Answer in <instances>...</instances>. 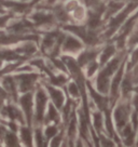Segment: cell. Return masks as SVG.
<instances>
[{
  "instance_id": "6da1fadb",
  "label": "cell",
  "mask_w": 138,
  "mask_h": 147,
  "mask_svg": "<svg viewBox=\"0 0 138 147\" xmlns=\"http://www.w3.org/2000/svg\"><path fill=\"white\" fill-rule=\"evenodd\" d=\"M49 94L46 90L39 87L35 93V109H33V122L37 125H41L44 122L46 107H48Z\"/></svg>"
},
{
  "instance_id": "8992f818",
  "label": "cell",
  "mask_w": 138,
  "mask_h": 147,
  "mask_svg": "<svg viewBox=\"0 0 138 147\" xmlns=\"http://www.w3.org/2000/svg\"><path fill=\"white\" fill-rule=\"evenodd\" d=\"M83 49L82 41L78 39V37L72 35H68L65 37L63 45H62V51L66 53H78L79 51Z\"/></svg>"
},
{
  "instance_id": "836d02e7",
  "label": "cell",
  "mask_w": 138,
  "mask_h": 147,
  "mask_svg": "<svg viewBox=\"0 0 138 147\" xmlns=\"http://www.w3.org/2000/svg\"><path fill=\"white\" fill-rule=\"evenodd\" d=\"M10 16L9 15H5V16H0V27H5L7 23L9 22Z\"/></svg>"
},
{
  "instance_id": "3957f363",
  "label": "cell",
  "mask_w": 138,
  "mask_h": 147,
  "mask_svg": "<svg viewBox=\"0 0 138 147\" xmlns=\"http://www.w3.org/2000/svg\"><path fill=\"white\" fill-rule=\"evenodd\" d=\"M19 104L21 109L23 110L26 118V123L30 125L33 121V109H35V98L31 91L25 92L19 97Z\"/></svg>"
},
{
  "instance_id": "8d00e7d4",
  "label": "cell",
  "mask_w": 138,
  "mask_h": 147,
  "mask_svg": "<svg viewBox=\"0 0 138 147\" xmlns=\"http://www.w3.org/2000/svg\"><path fill=\"white\" fill-rule=\"evenodd\" d=\"M133 90L135 91V93H137V94H138V86H137V87L133 88Z\"/></svg>"
},
{
  "instance_id": "f35d334b",
  "label": "cell",
  "mask_w": 138,
  "mask_h": 147,
  "mask_svg": "<svg viewBox=\"0 0 138 147\" xmlns=\"http://www.w3.org/2000/svg\"><path fill=\"white\" fill-rule=\"evenodd\" d=\"M22 1H28V0H22Z\"/></svg>"
},
{
  "instance_id": "44dd1931",
  "label": "cell",
  "mask_w": 138,
  "mask_h": 147,
  "mask_svg": "<svg viewBox=\"0 0 138 147\" xmlns=\"http://www.w3.org/2000/svg\"><path fill=\"white\" fill-rule=\"evenodd\" d=\"M122 7H123V3L121 2V1H115V0H112L110 1V3L108 5L106 9V13H105V18H110L112 14L117 13L119 10L122 9Z\"/></svg>"
},
{
  "instance_id": "f1b7e54d",
  "label": "cell",
  "mask_w": 138,
  "mask_h": 147,
  "mask_svg": "<svg viewBox=\"0 0 138 147\" xmlns=\"http://www.w3.org/2000/svg\"><path fill=\"white\" fill-rule=\"evenodd\" d=\"M136 64H138V48H136L131 55V61L129 63V70L131 68H133Z\"/></svg>"
},
{
  "instance_id": "52a82bcc",
  "label": "cell",
  "mask_w": 138,
  "mask_h": 147,
  "mask_svg": "<svg viewBox=\"0 0 138 147\" xmlns=\"http://www.w3.org/2000/svg\"><path fill=\"white\" fill-rule=\"evenodd\" d=\"M46 92H48L50 98L52 100V103H53L58 109H62L63 106L65 105V102H66L63 91H62L60 89H58V88H56V86H53V84H52V86H50V84L46 86Z\"/></svg>"
},
{
  "instance_id": "83f0119b",
  "label": "cell",
  "mask_w": 138,
  "mask_h": 147,
  "mask_svg": "<svg viewBox=\"0 0 138 147\" xmlns=\"http://www.w3.org/2000/svg\"><path fill=\"white\" fill-rule=\"evenodd\" d=\"M72 12H74V18H76L77 21H83L84 18H86V12H85V10H84V8L81 7L80 5H79Z\"/></svg>"
},
{
  "instance_id": "603a6c76",
  "label": "cell",
  "mask_w": 138,
  "mask_h": 147,
  "mask_svg": "<svg viewBox=\"0 0 138 147\" xmlns=\"http://www.w3.org/2000/svg\"><path fill=\"white\" fill-rule=\"evenodd\" d=\"M54 14L57 20H60V22H68L69 21V15L68 12L66 11L65 7L63 5H56L54 8Z\"/></svg>"
},
{
  "instance_id": "74e56055",
  "label": "cell",
  "mask_w": 138,
  "mask_h": 147,
  "mask_svg": "<svg viewBox=\"0 0 138 147\" xmlns=\"http://www.w3.org/2000/svg\"><path fill=\"white\" fill-rule=\"evenodd\" d=\"M115 1H121V2H122V1H124V0H115Z\"/></svg>"
},
{
  "instance_id": "7a4b0ae2",
  "label": "cell",
  "mask_w": 138,
  "mask_h": 147,
  "mask_svg": "<svg viewBox=\"0 0 138 147\" xmlns=\"http://www.w3.org/2000/svg\"><path fill=\"white\" fill-rule=\"evenodd\" d=\"M131 105L132 103L129 101L126 102H120L119 105L117 106L113 113V118H115V127L118 129V131H121L124 128L126 124L129 122V118H131Z\"/></svg>"
},
{
  "instance_id": "9c48e42d",
  "label": "cell",
  "mask_w": 138,
  "mask_h": 147,
  "mask_svg": "<svg viewBox=\"0 0 138 147\" xmlns=\"http://www.w3.org/2000/svg\"><path fill=\"white\" fill-rule=\"evenodd\" d=\"M60 121V113H58V108L51 102V103L48 104V107H46V116H44V122L43 123L58 124Z\"/></svg>"
},
{
  "instance_id": "ac0fdd59",
  "label": "cell",
  "mask_w": 138,
  "mask_h": 147,
  "mask_svg": "<svg viewBox=\"0 0 138 147\" xmlns=\"http://www.w3.org/2000/svg\"><path fill=\"white\" fill-rule=\"evenodd\" d=\"M2 142L5 143L7 146H19L21 145V141H19L17 134L10 130H7L5 136L2 138Z\"/></svg>"
},
{
  "instance_id": "277c9868",
  "label": "cell",
  "mask_w": 138,
  "mask_h": 147,
  "mask_svg": "<svg viewBox=\"0 0 138 147\" xmlns=\"http://www.w3.org/2000/svg\"><path fill=\"white\" fill-rule=\"evenodd\" d=\"M14 77H15L16 82H17L19 92L25 93V92L32 91L35 89L39 76H38V74L25 71V73H21L19 75H15Z\"/></svg>"
},
{
  "instance_id": "d6a6232c",
  "label": "cell",
  "mask_w": 138,
  "mask_h": 147,
  "mask_svg": "<svg viewBox=\"0 0 138 147\" xmlns=\"http://www.w3.org/2000/svg\"><path fill=\"white\" fill-rule=\"evenodd\" d=\"M132 106L134 107V110L138 111V94L135 93L132 97Z\"/></svg>"
},
{
  "instance_id": "e575fe53",
  "label": "cell",
  "mask_w": 138,
  "mask_h": 147,
  "mask_svg": "<svg viewBox=\"0 0 138 147\" xmlns=\"http://www.w3.org/2000/svg\"><path fill=\"white\" fill-rule=\"evenodd\" d=\"M55 1H57V0H46V3H54Z\"/></svg>"
},
{
  "instance_id": "7402d4cb",
  "label": "cell",
  "mask_w": 138,
  "mask_h": 147,
  "mask_svg": "<svg viewBox=\"0 0 138 147\" xmlns=\"http://www.w3.org/2000/svg\"><path fill=\"white\" fill-rule=\"evenodd\" d=\"M93 123H94V128L97 131V133H101V130L104 127V117L100 111L93 113Z\"/></svg>"
},
{
  "instance_id": "d590c367",
  "label": "cell",
  "mask_w": 138,
  "mask_h": 147,
  "mask_svg": "<svg viewBox=\"0 0 138 147\" xmlns=\"http://www.w3.org/2000/svg\"><path fill=\"white\" fill-rule=\"evenodd\" d=\"M39 1H41V0H32L31 5H36V3H38Z\"/></svg>"
},
{
  "instance_id": "ba28073f",
  "label": "cell",
  "mask_w": 138,
  "mask_h": 147,
  "mask_svg": "<svg viewBox=\"0 0 138 147\" xmlns=\"http://www.w3.org/2000/svg\"><path fill=\"white\" fill-rule=\"evenodd\" d=\"M2 87L5 89L8 95L12 97L14 101H17V93H19V88H17V82L14 76H9L7 75L5 77H2Z\"/></svg>"
},
{
  "instance_id": "d6986e66",
  "label": "cell",
  "mask_w": 138,
  "mask_h": 147,
  "mask_svg": "<svg viewBox=\"0 0 138 147\" xmlns=\"http://www.w3.org/2000/svg\"><path fill=\"white\" fill-rule=\"evenodd\" d=\"M77 132H78V122H77V117L72 114L71 119L69 120L68 123V130H67V135L70 141H72L76 136H77Z\"/></svg>"
},
{
  "instance_id": "1f68e13d",
  "label": "cell",
  "mask_w": 138,
  "mask_h": 147,
  "mask_svg": "<svg viewBox=\"0 0 138 147\" xmlns=\"http://www.w3.org/2000/svg\"><path fill=\"white\" fill-rule=\"evenodd\" d=\"M8 97H9V95H8L7 91L3 89L2 86H0V106H1V104L5 102V98H8Z\"/></svg>"
},
{
  "instance_id": "5b68a950",
  "label": "cell",
  "mask_w": 138,
  "mask_h": 147,
  "mask_svg": "<svg viewBox=\"0 0 138 147\" xmlns=\"http://www.w3.org/2000/svg\"><path fill=\"white\" fill-rule=\"evenodd\" d=\"M124 67H125V62H122V64L120 65L119 69L117 70V73L115 74L112 81L110 82V103L111 105L113 104L117 100V97L119 95L120 92V86H121V81L123 79V74H124Z\"/></svg>"
},
{
  "instance_id": "30bf717a",
  "label": "cell",
  "mask_w": 138,
  "mask_h": 147,
  "mask_svg": "<svg viewBox=\"0 0 138 147\" xmlns=\"http://www.w3.org/2000/svg\"><path fill=\"white\" fill-rule=\"evenodd\" d=\"M88 88V91L91 93V96L93 97V101L96 104V106L101 110V111H105L108 107V98L107 97H104V94H101L99 92L95 90L94 88L90 84V83H86Z\"/></svg>"
},
{
  "instance_id": "484cf974",
  "label": "cell",
  "mask_w": 138,
  "mask_h": 147,
  "mask_svg": "<svg viewBox=\"0 0 138 147\" xmlns=\"http://www.w3.org/2000/svg\"><path fill=\"white\" fill-rule=\"evenodd\" d=\"M51 75V74H50ZM51 83L53 84V86H56V87H63L65 83L67 82V77L64 76L63 74H60V75H51Z\"/></svg>"
},
{
  "instance_id": "4dcf8cb0",
  "label": "cell",
  "mask_w": 138,
  "mask_h": 147,
  "mask_svg": "<svg viewBox=\"0 0 138 147\" xmlns=\"http://www.w3.org/2000/svg\"><path fill=\"white\" fill-rule=\"evenodd\" d=\"M99 134V142H101V145L104 146H113L115 143H113V140L112 138H107L102 133H98Z\"/></svg>"
},
{
  "instance_id": "f546056e",
  "label": "cell",
  "mask_w": 138,
  "mask_h": 147,
  "mask_svg": "<svg viewBox=\"0 0 138 147\" xmlns=\"http://www.w3.org/2000/svg\"><path fill=\"white\" fill-rule=\"evenodd\" d=\"M63 136H64V134L62 133V132H58V133L56 134L54 138H51V143L50 145L51 146H60V143L63 142Z\"/></svg>"
},
{
  "instance_id": "cb8c5ba5",
  "label": "cell",
  "mask_w": 138,
  "mask_h": 147,
  "mask_svg": "<svg viewBox=\"0 0 138 147\" xmlns=\"http://www.w3.org/2000/svg\"><path fill=\"white\" fill-rule=\"evenodd\" d=\"M43 132H44L46 141L49 142V141H51V138H54L56 134L58 133V127H57V124H55V123L46 124V129H44Z\"/></svg>"
},
{
  "instance_id": "7c38bea8",
  "label": "cell",
  "mask_w": 138,
  "mask_h": 147,
  "mask_svg": "<svg viewBox=\"0 0 138 147\" xmlns=\"http://www.w3.org/2000/svg\"><path fill=\"white\" fill-rule=\"evenodd\" d=\"M99 54V50H95V49H88V50L83 51L82 53L78 55L77 59V63L80 67H84L96 59V56Z\"/></svg>"
},
{
  "instance_id": "4fadbf2b",
  "label": "cell",
  "mask_w": 138,
  "mask_h": 147,
  "mask_svg": "<svg viewBox=\"0 0 138 147\" xmlns=\"http://www.w3.org/2000/svg\"><path fill=\"white\" fill-rule=\"evenodd\" d=\"M19 141L21 143L25 145V146H32L33 145V133L30 128V125H26V124H22L19 127Z\"/></svg>"
},
{
  "instance_id": "e0dca14e",
  "label": "cell",
  "mask_w": 138,
  "mask_h": 147,
  "mask_svg": "<svg viewBox=\"0 0 138 147\" xmlns=\"http://www.w3.org/2000/svg\"><path fill=\"white\" fill-rule=\"evenodd\" d=\"M115 47L113 45H108L106 46L102 51L100 52V56H99V65L105 66V65L111 60V57H113L115 54Z\"/></svg>"
},
{
  "instance_id": "5bb4252c",
  "label": "cell",
  "mask_w": 138,
  "mask_h": 147,
  "mask_svg": "<svg viewBox=\"0 0 138 147\" xmlns=\"http://www.w3.org/2000/svg\"><path fill=\"white\" fill-rule=\"evenodd\" d=\"M60 32H48L46 36L42 38V42H41V48L42 51H52V49L54 48L56 41H57V38L60 36Z\"/></svg>"
},
{
  "instance_id": "4316f807",
  "label": "cell",
  "mask_w": 138,
  "mask_h": 147,
  "mask_svg": "<svg viewBox=\"0 0 138 147\" xmlns=\"http://www.w3.org/2000/svg\"><path fill=\"white\" fill-rule=\"evenodd\" d=\"M99 67V64L95 62V60L92 61V62H90L88 65H86V76H88V78H91L93 77L95 73L97 71V69Z\"/></svg>"
},
{
  "instance_id": "d4e9b609",
  "label": "cell",
  "mask_w": 138,
  "mask_h": 147,
  "mask_svg": "<svg viewBox=\"0 0 138 147\" xmlns=\"http://www.w3.org/2000/svg\"><path fill=\"white\" fill-rule=\"evenodd\" d=\"M69 95L72 97V98H80V94H81V89L78 86V83L76 81H71L68 83V87H67Z\"/></svg>"
},
{
  "instance_id": "ffe728a7",
  "label": "cell",
  "mask_w": 138,
  "mask_h": 147,
  "mask_svg": "<svg viewBox=\"0 0 138 147\" xmlns=\"http://www.w3.org/2000/svg\"><path fill=\"white\" fill-rule=\"evenodd\" d=\"M33 141H35V144L37 146H46L48 142L46 138V135H44V132L42 131V129L40 125H38L37 128L35 129V132H33Z\"/></svg>"
},
{
  "instance_id": "9a60e30c",
  "label": "cell",
  "mask_w": 138,
  "mask_h": 147,
  "mask_svg": "<svg viewBox=\"0 0 138 147\" xmlns=\"http://www.w3.org/2000/svg\"><path fill=\"white\" fill-rule=\"evenodd\" d=\"M14 51L19 53L21 56H30L37 52V46L32 40H25L22 46L17 47Z\"/></svg>"
},
{
  "instance_id": "8fae6325",
  "label": "cell",
  "mask_w": 138,
  "mask_h": 147,
  "mask_svg": "<svg viewBox=\"0 0 138 147\" xmlns=\"http://www.w3.org/2000/svg\"><path fill=\"white\" fill-rule=\"evenodd\" d=\"M31 20L33 23L38 25V26H43V25H50V24L54 23V15L51 13H46L43 11H39L36 12L31 15Z\"/></svg>"
},
{
  "instance_id": "2e32d148",
  "label": "cell",
  "mask_w": 138,
  "mask_h": 147,
  "mask_svg": "<svg viewBox=\"0 0 138 147\" xmlns=\"http://www.w3.org/2000/svg\"><path fill=\"white\" fill-rule=\"evenodd\" d=\"M133 91V79H132V74H127L123 76V79L121 81V86H120V92L122 94L123 98H126L129 93Z\"/></svg>"
}]
</instances>
